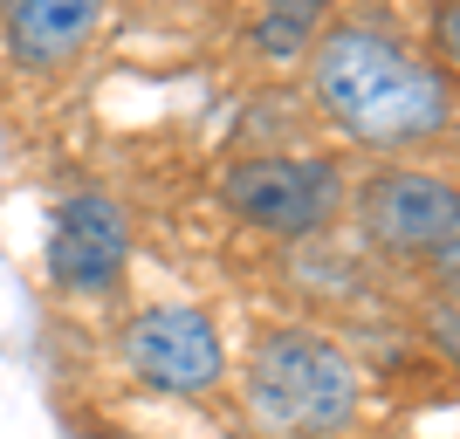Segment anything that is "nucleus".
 Segmentation results:
<instances>
[{"mask_svg": "<svg viewBox=\"0 0 460 439\" xmlns=\"http://www.w3.org/2000/svg\"><path fill=\"white\" fill-rule=\"evenodd\" d=\"M309 110L371 158H426L454 137V69L412 48L392 21L337 14L303 56Z\"/></svg>", "mask_w": 460, "mask_h": 439, "instance_id": "1", "label": "nucleus"}, {"mask_svg": "<svg viewBox=\"0 0 460 439\" xmlns=\"http://www.w3.org/2000/svg\"><path fill=\"white\" fill-rule=\"evenodd\" d=\"M241 419L254 439H350L365 419V371L323 323H269L241 357Z\"/></svg>", "mask_w": 460, "mask_h": 439, "instance_id": "2", "label": "nucleus"}, {"mask_svg": "<svg viewBox=\"0 0 460 439\" xmlns=\"http://www.w3.org/2000/svg\"><path fill=\"white\" fill-rule=\"evenodd\" d=\"M213 199L234 227L269 233L282 248H316L344 227L350 165L337 152H241L220 165Z\"/></svg>", "mask_w": 460, "mask_h": 439, "instance_id": "3", "label": "nucleus"}, {"mask_svg": "<svg viewBox=\"0 0 460 439\" xmlns=\"http://www.w3.org/2000/svg\"><path fill=\"white\" fill-rule=\"evenodd\" d=\"M350 220L358 241L385 261L440 268V288H454L460 254V186L433 158H385L365 179H350Z\"/></svg>", "mask_w": 460, "mask_h": 439, "instance_id": "4", "label": "nucleus"}, {"mask_svg": "<svg viewBox=\"0 0 460 439\" xmlns=\"http://www.w3.org/2000/svg\"><path fill=\"white\" fill-rule=\"evenodd\" d=\"M117 364L152 399H213L227 384V329L207 303H145L117 323Z\"/></svg>", "mask_w": 460, "mask_h": 439, "instance_id": "5", "label": "nucleus"}, {"mask_svg": "<svg viewBox=\"0 0 460 439\" xmlns=\"http://www.w3.org/2000/svg\"><path fill=\"white\" fill-rule=\"evenodd\" d=\"M41 275L69 303H111L131 275V213L103 186H76L49 206L41 227Z\"/></svg>", "mask_w": 460, "mask_h": 439, "instance_id": "6", "label": "nucleus"}, {"mask_svg": "<svg viewBox=\"0 0 460 439\" xmlns=\"http://www.w3.org/2000/svg\"><path fill=\"white\" fill-rule=\"evenodd\" d=\"M103 35V0H14L0 7V48L21 76H62Z\"/></svg>", "mask_w": 460, "mask_h": 439, "instance_id": "7", "label": "nucleus"}, {"mask_svg": "<svg viewBox=\"0 0 460 439\" xmlns=\"http://www.w3.org/2000/svg\"><path fill=\"white\" fill-rule=\"evenodd\" d=\"M323 0H282V7H261V14L248 21V48L269 69H296V62L309 56V41L323 35Z\"/></svg>", "mask_w": 460, "mask_h": 439, "instance_id": "8", "label": "nucleus"}, {"mask_svg": "<svg viewBox=\"0 0 460 439\" xmlns=\"http://www.w3.org/2000/svg\"><path fill=\"white\" fill-rule=\"evenodd\" d=\"M76 439H152V433H124V426H90V433H76Z\"/></svg>", "mask_w": 460, "mask_h": 439, "instance_id": "9", "label": "nucleus"}]
</instances>
